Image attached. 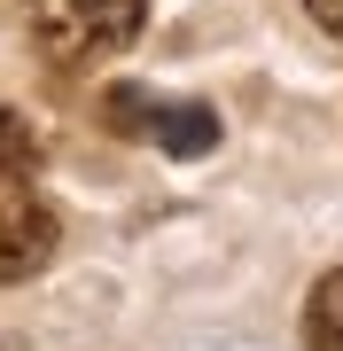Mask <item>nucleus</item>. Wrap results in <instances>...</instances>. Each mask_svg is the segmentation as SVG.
<instances>
[{
    "label": "nucleus",
    "mask_w": 343,
    "mask_h": 351,
    "mask_svg": "<svg viewBox=\"0 0 343 351\" xmlns=\"http://www.w3.org/2000/svg\"><path fill=\"white\" fill-rule=\"evenodd\" d=\"M39 156H47V141L24 110H0V195L8 188H31L39 180Z\"/></svg>",
    "instance_id": "20e7f679"
},
{
    "label": "nucleus",
    "mask_w": 343,
    "mask_h": 351,
    "mask_svg": "<svg viewBox=\"0 0 343 351\" xmlns=\"http://www.w3.org/2000/svg\"><path fill=\"white\" fill-rule=\"evenodd\" d=\"M31 8V39L55 63H102V55L133 47L149 0H24Z\"/></svg>",
    "instance_id": "f257e3e1"
},
{
    "label": "nucleus",
    "mask_w": 343,
    "mask_h": 351,
    "mask_svg": "<svg viewBox=\"0 0 343 351\" xmlns=\"http://www.w3.org/2000/svg\"><path fill=\"white\" fill-rule=\"evenodd\" d=\"M102 117H110L117 133H133V141H156L164 156H211L218 149V110L149 94V86H110L102 94Z\"/></svg>",
    "instance_id": "f03ea898"
},
{
    "label": "nucleus",
    "mask_w": 343,
    "mask_h": 351,
    "mask_svg": "<svg viewBox=\"0 0 343 351\" xmlns=\"http://www.w3.org/2000/svg\"><path fill=\"white\" fill-rule=\"evenodd\" d=\"M312 16H320V32H335V39H343V0H312Z\"/></svg>",
    "instance_id": "423d86ee"
},
{
    "label": "nucleus",
    "mask_w": 343,
    "mask_h": 351,
    "mask_svg": "<svg viewBox=\"0 0 343 351\" xmlns=\"http://www.w3.org/2000/svg\"><path fill=\"white\" fill-rule=\"evenodd\" d=\"M305 351H343V265L305 297Z\"/></svg>",
    "instance_id": "39448f33"
},
{
    "label": "nucleus",
    "mask_w": 343,
    "mask_h": 351,
    "mask_svg": "<svg viewBox=\"0 0 343 351\" xmlns=\"http://www.w3.org/2000/svg\"><path fill=\"white\" fill-rule=\"evenodd\" d=\"M55 242H63V219H55L31 188H8V195H0V289L31 281L39 265L55 258Z\"/></svg>",
    "instance_id": "7ed1b4c3"
}]
</instances>
